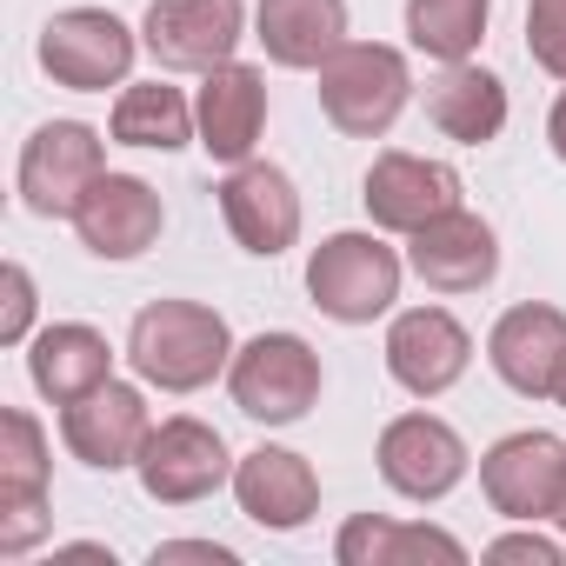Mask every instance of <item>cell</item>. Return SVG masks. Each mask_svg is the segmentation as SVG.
<instances>
[{
	"label": "cell",
	"mask_w": 566,
	"mask_h": 566,
	"mask_svg": "<svg viewBox=\"0 0 566 566\" xmlns=\"http://www.w3.org/2000/svg\"><path fill=\"white\" fill-rule=\"evenodd\" d=\"M374 460H380V480H387L400 500H413V506H433V500H447V493L467 480V440H460L447 420H433V413H400V420H387Z\"/></svg>",
	"instance_id": "obj_11"
},
{
	"label": "cell",
	"mask_w": 566,
	"mask_h": 566,
	"mask_svg": "<svg viewBox=\"0 0 566 566\" xmlns=\"http://www.w3.org/2000/svg\"><path fill=\"white\" fill-rule=\"evenodd\" d=\"M407 94H413L407 54L400 48H380V41H347L321 67V114L347 140H380L407 114Z\"/></svg>",
	"instance_id": "obj_3"
},
{
	"label": "cell",
	"mask_w": 566,
	"mask_h": 566,
	"mask_svg": "<svg viewBox=\"0 0 566 566\" xmlns=\"http://www.w3.org/2000/svg\"><path fill=\"white\" fill-rule=\"evenodd\" d=\"M167 559H207V566H233V553H227V546H213V539H160V546H154V566H167Z\"/></svg>",
	"instance_id": "obj_30"
},
{
	"label": "cell",
	"mask_w": 566,
	"mask_h": 566,
	"mask_svg": "<svg viewBox=\"0 0 566 566\" xmlns=\"http://www.w3.org/2000/svg\"><path fill=\"white\" fill-rule=\"evenodd\" d=\"M559 486H566V440L559 433L526 427V433H506L480 453V493L506 520H553Z\"/></svg>",
	"instance_id": "obj_10"
},
{
	"label": "cell",
	"mask_w": 566,
	"mask_h": 566,
	"mask_svg": "<svg viewBox=\"0 0 566 566\" xmlns=\"http://www.w3.org/2000/svg\"><path fill=\"white\" fill-rule=\"evenodd\" d=\"M127 360L160 394H200L213 387V374L233 367V334L200 301H154L127 327Z\"/></svg>",
	"instance_id": "obj_1"
},
{
	"label": "cell",
	"mask_w": 566,
	"mask_h": 566,
	"mask_svg": "<svg viewBox=\"0 0 566 566\" xmlns=\"http://www.w3.org/2000/svg\"><path fill=\"white\" fill-rule=\"evenodd\" d=\"M134 473H140V486H147V500H160V506H193V500H207V493H220V486L233 480V460H227V440H220L207 420L174 413V420H160V427L147 433Z\"/></svg>",
	"instance_id": "obj_6"
},
{
	"label": "cell",
	"mask_w": 566,
	"mask_h": 566,
	"mask_svg": "<svg viewBox=\"0 0 566 566\" xmlns=\"http://www.w3.org/2000/svg\"><path fill=\"white\" fill-rule=\"evenodd\" d=\"M307 294L340 327H374L400 301V253L380 233H327L307 260Z\"/></svg>",
	"instance_id": "obj_2"
},
{
	"label": "cell",
	"mask_w": 566,
	"mask_h": 566,
	"mask_svg": "<svg viewBox=\"0 0 566 566\" xmlns=\"http://www.w3.org/2000/svg\"><path fill=\"white\" fill-rule=\"evenodd\" d=\"M48 533V433L28 407L0 413V559L34 553Z\"/></svg>",
	"instance_id": "obj_8"
},
{
	"label": "cell",
	"mask_w": 566,
	"mask_h": 566,
	"mask_svg": "<svg viewBox=\"0 0 566 566\" xmlns=\"http://www.w3.org/2000/svg\"><path fill=\"white\" fill-rule=\"evenodd\" d=\"M427 120L453 147L500 140V127H506V87H500V74H486L473 61H453L440 81H427Z\"/></svg>",
	"instance_id": "obj_23"
},
{
	"label": "cell",
	"mask_w": 566,
	"mask_h": 566,
	"mask_svg": "<svg viewBox=\"0 0 566 566\" xmlns=\"http://www.w3.org/2000/svg\"><path fill=\"white\" fill-rule=\"evenodd\" d=\"M559 407H566V380H559Z\"/></svg>",
	"instance_id": "obj_34"
},
{
	"label": "cell",
	"mask_w": 566,
	"mask_h": 566,
	"mask_svg": "<svg viewBox=\"0 0 566 566\" xmlns=\"http://www.w3.org/2000/svg\"><path fill=\"white\" fill-rule=\"evenodd\" d=\"M546 140H553V154L566 160V94L553 101V114H546Z\"/></svg>",
	"instance_id": "obj_31"
},
{
	"label": "cell",
	"mask_w": 566,
	"mask_h": 566,
	"mask_svg": "<svg viewBox=\"0 0 566 566\" xmlns=\"http://www.w3.org/2000/svg\"><path fill=\"white\" fill-rule=\"evenodd\" d=\"M220 213H227V233L253 253V260H273L301 240V193L294 180L280 174L273 160H240L227 167L220 180Z\"/></svg>",
	"instance_id": "obj_15"
},
{
	"label": "cell",
	"mask_w": 566,
	"mask_h": 566,
	"mask_svg": "<svg viewBox=\"0 0 566 566\" xmlns=\"http://www.w3.org/2000/svg\"><path fill=\"white\" fill-rule=\"evenodd\" d=\"M233 500L266 533H301L321 506V480L287 447H253L247 460H233Z\"/></svg>",
	"instance_id": "obj_20"
},
{
	"label": "cell",
	"mask_w": 566,
	"mask_h": 566,
	"mask_svg": "<svg viewBox=\"0 0 566 566\" xmlns=\"http://www.w3.org/2000/svg\"><path fill=\"white\" fill-rule=\"evenodd\" d=\"M486 559H513V566H559L566 553H559V539H546V533H506V539H493L486 546Z\"/></svg>",
	"instance_id": "obj_29"
},
{
	"label": "cell",
	"mask_w": 566,
	"mask_h": 566,
	"mask_svg": "<svg viewBox=\"0 0 566 566\" xmlns=\"http://www.w3.org/2000/svg\"><path fill=\"white\" fill-rule=\"evenodd\" d=\"M101 174H107V154L87 120H48L21 147V200L41 220H74V207L87 200Z\"/></svg>",
	"instance_id": "obj_5"
},
{
	"label": "cell",
	"mask_w": 566,
	"mask_h": 566,
	"mask_svg": "<svg viewBox=\"0 0 566 566\" xmlns=\"http://www.w3.org/2000/svg\"><path fill=\"white\" fill-rule=\"evenodd\" d=\"M247 28V0H154L140 21V48L167 74H213L233 61Z\"/></svg>",
	"instance_id": "obj_7"
},
{
	"label": "cell",
	"mask_w": 566,
	"mask_h": 566,
	"mask_svg": "<svg viewBox=\"0 0 566 566\" xmlns=\"http://www.w3.org/2000/svg\"><path fill=\"white\" fill-rule=\"evenodd\" d=\"M467 367H473V334L447 307H407V314H394V327H387V374L413 400H440L447 387H460Z\"/></svg>",
	"instance_id": "obj_13"
},
{
	"label": "cell",
	"mask_w": 566,
	"mask_h": 566,
	"mask_svg": "<svg viewBox=\"0 0 566 566\" xmlns=\"http://www.w3.org/2000/svg\"><path fill=\"white\" fill-rule=\"evenodd\" d=\"M553 526L566 533V486H559V506H553Z\"/></svg>",
	"instance_id": "obj_33"
},
{
	"label": "cell",
	"mask_w": 566,
	"mask_h": 566,
	"mask_svg": "<svg viewBox=\"0 0 566 566\" xmlns=\"http://www.w3.org/2000/svg\"><path fill=\"white\" fill-rule=\"evenodd\" d=\"M0 294H8V307H0V347H21L34 327V273L21 260H8L0 266Z\"/></svg>",
	"instance_id": "obj_28"
},
{
	"label": "cell",
	"mask_w": 566,
	"mask_h": 566,
	"mask_svg": "<svg viewBox=\"0 0 566 566\" xmlns=\"http://www.w3.org/2000/svg\"><path fill=\"white\" fill-rule=\"evenodd\" d=\"M41 67L74 94H107L134 67V34L107 8H67L41 28Z\"/></svg>",
	"instance_id": "obj_9"
},
{
	"label": "cell",
	"mask_w": 566,
	"mask_h": 566,
	"mask_svg": "<svg viewBox=\"0 0 566 566\" xmlns=\"http://www.w3.org/2000/svg\"><path fill=\"white\" fill-rule=\"evenodd\" d=\"M526 54L566 81V0H526Z\"/></svg>",
	"instance_id": "obj_27"
},
{
	"label": "cell",
	"mask_w": 566,
	"mask_h": 566,
	"mask_svg": "<svg viewBox=\"0 0 566 566\" xmlns=\"http://www.w3.org/2000/svg\"><path fill=\"white\" fill-rule=\"evenodd\" d=\"M160 193L140 174H101L74 207V233L94 260H140L160 240Z\"/></svg>",
	"instance_id": "obj_16"
},
{
	"label": "cell",
	"mask_w": 566,
	"mask_h": 566,
	"mask_svg": "<svg viewBox=\"0 0 566 566\" xmlns=\"http://www.w3.org/2000/svg\"><path fill=\"white\" fill-rule=\"evenodd\" d=\"M334 559L340 566H420V559H440V566H467V546L440 526H400V520H380V513H354L334 539Z\"/></svg>",
	"instance_id": "obj_24"
},
{
	"label": "cell",
	"mask_w": 566,
	"mask_h": 566,
	"mask_svg": "<svg viewBox=\"0 0 566 566\" xmlns=\"http://www.w3.org/2000/svg\"><path fill=\"white\" fill-rule=\"evenodd\" d=\"M253 28L273 67L321 74L347 48V0H260Z\"/></svg>",
	"instance_id": "obj_21"
},
{
	"label": "cell",
	"mask_w": 566,
	"mask_h": 566,
	"mask_svg": "<svg viewBox=\"0 0 566 566\" xmlns=\"http://www.w3.org/2000/svg\"><path fill=\"white\" fill-rule=\"evenodd\" d=\"M407 240H413V247H407V266L427 280L433 294H480V287H493V273H500V240H493V227H486L480 213H467V207L427 220V227L407 233Z\"/></svg>",
	"instance_id": "obj_17"
},
{
	"label": "cell",
	"mask_w": 566,
	"mask_h": 566,
	"mask_svg": "<svg viewBox=\"0 0 566 566\" xmlns=\"http://www.w3.org/2000/svg\"><path fill=\"white\" fill-rule=\"evenodd\" d=\"M486 14L493 0H407V41L433 61H473V48L486 41Z\"/></svg>",
	"instance_id": "obj_26"
},
{
	"label": "cell",
	"mask_w": 566,
	"mask_h": 566,
	"mask_svg": "<svg viewBox=\"0 0 566 566\" xmlns=\"http://www.w3.org/2000/svg\"><path fill=\"white\" fill-rule=\"evenodd\" d=\"M147 433H154L147 394L127 387V380H107V387L81 394L74 407H61V440H67V453H74L81 467H94V473L134 467L140 447H147Z\"/></svg>",
	"instance_id": "obj_12"
},
{
	"label": "cell",
	"mask_w": 566,
	"mask_h": 566,
	"mask_svg": "<svg viewBox=\"0 0 566 566\" xmlns=\"http://www.w3.org/2000/svg\"><path fill=\"white\" fill-rule=\"evenodd\" d=\"M486 360L493 374L520 394V400H559L566 380V314L559 307H506L486 334Z\"/></svg>",
	"instance_id": "obj_14"
},
{
	"label": "cell",
	"mask_w": 566,
	"mask_h": 566,
	"mask_svg": "<svg viewBox=\"0 0 566 566\" xmlns=\"http://www.w3.org/2000/svg\"><path fill=\"white\" fill-rule=\"evenodd\" d=\"M61 559H114L107 546H61Z\"/></svg>",
	"instance_id": "obj_32"
},
{
	"label": "cell",
	"mask_w": 566,
	"mask_h": 566,
	"mask_svg": "<svg viewBox=\"0 0 566 566\" xmlns=\"http://www.w3.org/2000/svg\"><path fill=\"white\" fill-rule=\"evenodd\" d=\"M193 134H200V120H193L187 94L167 87V81H140V87H127V94L114 101V140H120V147L180 154Z\"/></svg>",
	"instance_id": "obj_25"
},
{
	"label": "cell",
	"mask_w": 566,
	"mask_h": 566,
	"mask_svg": "<svg viewBox=\"0 0 566 566\" xmlns=\"http://www.w3.org/2000/svg\"><path fill=\"white\" fill-rule=\"evenodd\" d=\"M367 213L374 227L387 233H420L427 220L453 213L460 207V174L447 160H427V154H380L367 167Z\"/></svg>",
	"instance_id": "obj_18"
},
{
	"label": "cell",
	"mask_w": 566,
	"mask_h": 566,
	"mask_svg": "<svg viewBox=\"0 0 566 566\" xmlns=\"http://www.w3.org/2000/svg\"><path fill=\"white\" fill-rule=\"evenodd\" d=\"M227 394L247 420L260 427H294L314 413L321 400V354L301 334H260L233 354L227 367Z\"/></svg>",
	"instance_id": "obj_4"
},
{
	"label": "cell",
	"mask_w": 566,
	"mask_h": 566,
	"mask_svg": "<svg viewBox=\"0 0 566 566\" xmlns=\"http://www.w3.org/2000/svg\"><path fill=\"white\" fill-rule=\"evenodd\" d=\"M193 120H200V147H207V160H220V167L253 160L260 127H266V74H260V67H240V61L200 74Z\"/></svg>",
	"instance_id": "obj_19"
},
{
	"label": "cell",
	"mask_w": 566,
	"mask_h": 566,
	"mask_svg": "<svg viewBox=\"0 0 566 566\" xmlns=\"http://www.w3.org/2000/svg\"><path fill=\"white\" fill-rule=\"evenodd\" d=\"M28 380H34V394H41V400L74 407L81 394H94V387H107V380H114V347H107V334H101V327L54 321V327H41V334H34V347H28Z\"/></svg>",
	"instance_id": "obj_22"
}]
</instances>
